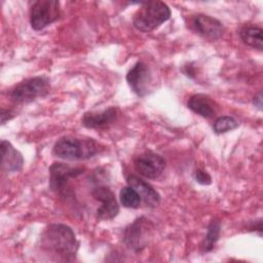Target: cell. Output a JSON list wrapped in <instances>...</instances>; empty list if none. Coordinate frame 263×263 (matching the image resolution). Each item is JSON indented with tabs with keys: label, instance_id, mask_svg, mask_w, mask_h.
I'll list each match as a JSON object with an SVG mask.
<instances>
[{
	"label": "cell",
	"instance_id": "17",
	"mask_svg": "<svg viewBox=\"0 0 263 263\" xmlns=\"http://www.w3.org/2000/svg\"><path fill=\"white\" fill-rule=\"evenodd\" d=\"M220 230H221V225L219 220L214 219L210 223L208 227L206 235L200 245V249L202 253H209L215 248V245L218 241L220 236Z\"/></svg>",
	"mask_w": 263,
	"mask_h": 263
},
{
	"label": "cell",
	"instance_id": "15",
	"mask_svg": "<svg viewBox=\"0 0 263 263\" xmlns=\"http://www.w3.org/2000/svg\"><path fill=\"white\" fill-rule=\"evenodd\" d=\"M188 108L204 118H211L215 116L218 111L217 104L206 95L195 93L190 97L187 104Z\"/></svg>",
	"mask_w": 263,
	"mask_h": 263
},
{
	"label": "cell",
	"instance_id": "9",
	"mask_svg": "<svg viewBox=\"0 0 263 263\" xmlns=\"http://www.w3.org/2000/svg\"><path fill=\"white\" fill-rule=\"evenodd\" d=\"M151 80L150 68L144 62H137L126 74L129 87L139 97H145L149 92Z\"/></svg>",
	"mask_w": 263,
	"mask_h": 263
},
{
	"label": "cell",
	"instance_id": "16",
	"mask_svg": "<svg viewBox=\"0 0 263 263\" xmlns=\"http://www.w3.org/2000/svg\"><path fill=\"white\" fill-rule=\"evenodd\" d=\"M262 29L257 26L246 25L239 31V36L245 44L248 46L262 50L263 49V39H262Z\"/></svg>",
	"mask_w": 263,
	"mask_h": 263
},
{
	"label": "cell",
	"instance_id": "6",
	"mask_svg": "<svg viewBox=\"0 0 263 263\" xmlns=\"http://www.w3.org/2000/svg\"><path fill=\"white\" fill-rule=\"evenodd\" d=\"M84 167L71 166L62 162H53L49 166V187L62 196L70 194V180L77 178L84 172Z\"/></svg>",
	"mask_w": 263,
	"mask_h": 263
},
{
	"label": "cell",
	"instance_id": "4",
	"mask_svg": "<svg viewBox=\"0 0 263 263\" xmlns=\"http://www.w3.org/2000/svg\"><path fill=\"white\" fill-rule=\"evenodd\" d=\"M49 89V80L44 76H36L23 80L13 86L9 91V97L16 104H27L45 97Z\"/></svg>",
	"mask_w": 263,
	"mask_h": 263
},
{
	"label": "cell",
	"instance_id": "1",
	"mask_svg": "<svg viewBox=\"0 0 263 263\" xmlns=\"http://www.w3.org/2000/svg\"><path fill=\"white\" fill-rule=\"evenodd\" d=\"M40 246L46 253L62 261H73L76 257L79 242L72 228L65 224L47 225L40 238Z\"/></svg>",
	"mask_w": 263,
	"mask_h": 263
},
{
	"label": "cell",
	"instance_id": "13",
	"mask_svg": "<svg viewBox=\"0 0 263 263\" xmlns=\"http://www.w3.org/2000/svg\"><path fill=\"white\" fill-rule=\"evenodd\" d=\"M118 111L115 107H110L102 112H86L81 118L82 125L87 128L101 129L110 126L117 118Z\"/></svg>",
	"mask_w": 263,
	"mask_h": 263
},
{
	"label": "cell",
	"instance_id": "8",
	"mask_svg": "<svg viewBox=\"0 0 263 263\" xmlns=\"http://www.w3.org/2000/svg\"><path fill=\"white\" fill-rule=\"evenodd\" d=\"M134 167L140 176L147 179H156L162 174L165 161L159 154L146 151L135 158Z\"/></svg>",
	"mask_w": 263,
	"mask_h": 263
},
{
	"label": "cell",
	"instance_id": "14",
	"mask_svg": "<svg viewBox=\"0 0 263 263\" xmlns=\"http://www.w3.org/2000/svg\"><path fill=\"white\" fill-rule=\"evenodd\" d=\"M1 166L6 172H18L24 164L23 155L8 142L1 141Z\"/></svg>",
	"mask_w": 263,
	"mask_h": 263
},
{
	"label": "cell",
	"instance_id": "12",
	"mask_svg": "<svg viewBox=\"0 0 263 263\" xmlns=\"http://www.w3.org/2000/svg\"><path fill=\"white\" fill-rule=\"evenodd\" d=\"M126 181L128 186L133 187L138 192L142 201H144L147 206L155 208L159 204L160 195L148 182L136 175H128Z\"/></svg>",
	"mask_w": 263,
	"mask_h": 263
},
{
	"label": "cell",
	"instance_id": "2",
	"mask_svg": "<svg viewBox=\"0 0 263 263\" xmlns=\"http://www.w3.org/2000/svg\"><path fill=\"white\" fill-rule=\"evenodd\" d=\"M100 152V144L93 139L65 136L59 139L52 148V153L66 160H83L93 157Z\"/></svg>",
	"mask_w": 263,
	"mask_h": 263
},
{
	"label": "cell",
	"instance_id": "22",
	"mask_svg": "<svg viewBox=\"0 0 263 263\" xmlns=\"http://www.w3.org/2000/svg\"><path fill=\"white\" fill-rule=\"evenodd\" d=\"M253 104L255 107L258 108V110H262V93H261V91H259L253 98Z\"/></svg>",
	"mask_w": 263,
	"mask_h": 263
},
{
	"label": "cell",
	"instance_id": "20",
	"mask_svg": "<svg viewBox=\"0 0 263 263\" xmlns=\"http://www.w3.org/2000/svg\"><path fill=\"white\" fill-rule=\"evenodd\" d=\"M194 179L197 183L201 185H210L212 183V178L211 176L203 170L198 168L194 172Z\"/></svg>",
	"mask_w": 263,
	"mask_h": 263
},
{
	"label": "cell",
	"instance_id": "5",
	"mask_svg": "<svg viewBox=\"0 0 263 263\" xmlns=\"http://www.w3.org/2000/svg\"><path fill=\"white\" fill-rule=\"evenodd\" d=\"M154 226L145 217H140L132 222L123 231V243L133 252H142L149 243Z\"/></svg>",
	"mask_w": 263,
	"mask_h": 263
},
{
	"label": "cell",
	"instance_id": "18",
	"mask_svg": "<svg viewBox=\"0 0 263 263\" xmlns=\"http://www.w3.org/2000/svg\"><path fill=\"white\" fill-rule=\"evenodd\" d=\"M120 202L123 206L128 209H137L139 208L142 199L138 192L130 186H125L121 188L119 193Z\"/></svg>",
	"mask_w": 263,
	"mask_h": 263
},
{
	"label": "cell",
	"instance_id": "11",
	"mask_svg": "<svg viewBox=\"0 0 263 263\" xmlns=\"http://www.w3.org/2000/svg\"><path fill=\"white\" fill-rule=\"evenodd\" d=\"M192 25L195 31L209 40H217L224 33V26L217 18L206 15L197 14L192 20Z\"/></svg>",
	"mask_w": 263,
	"mask_h": 263
},
{
	"label": "cell",
	"instance_id": "10",
	"mask_svg": "<svg viewBox=\"0 0 263 263\" xmlns=\"http://www.w3.org/2000/svg\"><path fill=\"white\" fill-rule=\"evenodd\" d=\"M95 199L101 202L97 210V217L100 220H112L119 213V205L115 194L108 186H98L91 191Z\"/></svg>",
	"mask_w": 263,
	"mask_h": 263
},
{
	"label": "cell",
	"instance_id": "7",
	"mask_svg": "<svg viewBox=\"0 0 263 263\" xmlns=\"http://www.w3.org/2000/svg\"><path fill=\"white\" fill-rule=\"evenodd\" d=\"M61 16L60 2L57 0H38L30 8V24L35 31L43 30Z\"/></svg>",
	"mask_w": 263,
	"mask_h": 263
},
{
	"label": "cell",
	"instance_id": "21",
	"mask_svg": "<svg viewBox=\"0 0 263 263\" xmlns=\"http://www.w3.org/2000/svg\"><path fill=\"white\" fill-rule=\"evenodd\" d=\"M15 116V114L11 111V110H5V109H2L1 110V114H0V117H1V123L2 124H5L6 121L12 119L13 117Z\"/></svg>",
	"mask_w": 263,
	"mask_h": 263
},
{
	"label": "cell",
	"instance_id": "3",
	"mask_svg": "<svg viewBox=\"0 0 263 263\" xmlns=\"http://www.w3.org/2000/svg\"><path fill=\"white\" fill-rule=\"evenodd\" d=\"M171 17L170 7L162 1L142 2L133 18L134 27L141 32H151Z\"/></svg>",
	"mask_w": 263,
	"mask_h": 263
},
{
	"label": "cell",
	"instance_id": "19",
	"mask_svg": "<svg viewBox=\"0 0 263 263\" xmlns=\"http://www.w3.org/2000/svg\"><path fill=\"white\" fill-rule=\"evenodd\" d=\"M239 125L238 121L232 116H220L218 117L214 124L213 129L216 134H224L229 130L236 128Z\"/></svg>",
	"mask_w": 263,
	"mask_h": 263
}]
</instances>
